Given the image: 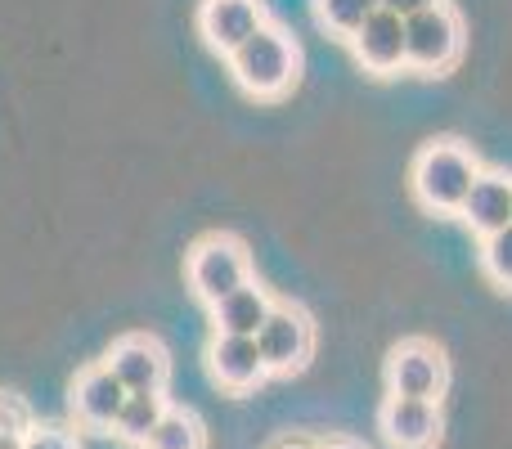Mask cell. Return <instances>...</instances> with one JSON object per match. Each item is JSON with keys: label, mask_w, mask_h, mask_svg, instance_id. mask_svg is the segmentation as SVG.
Instances as JSON below:
<instances>
[{"label": "cell", "mask_w": 512, "mask_h": 449, "mask_svg": "<svg viewBox=\"0 0 512 449\" xmlns=\"http://www.w3.org/2000/svg\"><path fill=\"white\" fill-rule=\"evenodd\" d=\"M481 176V162L468 144L459 140H432L414 153V167H409V189L427 212L441 216H459L463 198H468L472 180Z\"/></svg>", "instance_id": "cell-1"}, {"label": "cell", "mask_w": 512, "mask_h": 449, "mask_svg": "<svg viewBox=\"0 0 512 449\" xmlns=\"http://www.w3.org/2000/svg\"><path fill=\"white\" fill-rule=\"evenodd\" d=\"M230 72L252 99H279L297 86L301 50L283 27L265 23L261 32H252L248 41L230 54Z\"/></svg>", "instance_id": "cell-2"}, {"label": "cell", "mask_w": 512, "mask_h": 449, "mask_svg": "<svg viewBox=\"0 0 512 449\" xmlns=\"http://www.w3.org/2000/svg\"><path fill=\"white\" fill-rule=\"evenodd\" d=\"M463 59V18L454 5H432L405 18V68L418 77H445Z\"/></svg>", "instance_id": "cell-3"}, {"label": "cell", "mask_w": 512, "mask_h": 449, "mask_svg": "<svg viewBox=\"0 0 512 449\" xmlns=\"http://www.w3.org/2000/svg\"><path fill=\"white\" fill-rule=\"evenodd\" d=\"M252 283V261L248 247L239 243L234 234H207L194 243L189 252V288H194L198 301L216 306L221 297H230L234 288Z\"/></svg>", "instance_id": "cell-4"}, {"label": "cell", "mask_w": 512, "mask_h": 449, "mask_svg": "<svg viewBox=\"0 0 512 449\" xmlns=\"http://www.w3.org/2000/svg\"><path fill=\"white\" fill-rule=\"evenodd\" d=\"M445 382H450V364L445 351L427 337H409V342L391 346L387 355V396H414V400H441Z\"/></svg>", "instance_id": "cell-5"}, {"label": "cell", "mask_w": 512, "mask_h": 449, "mask_svg": "<svg viewBox=\"0 0 512 449\" xmlns=\"http://www.w3.org/2000/svg\"><path fill=\"white\" fill-rule=\"evenodd\" d=\"M256 346H261V360L270 369V378H288V373H301L315 351V324L301 306H279L265 315L261 333H256Z\"/></svg>", "instance_id": "cell-6"}, {"label": "cell", "mask_w": 512, "mask_h": 449, "mask_svg": "<svg viewBox=\"0 0 512 449\" xmlns=\"http://www.w3.org/2000/svg\"><path fill=\"white\" fill-rule=\"evenodd\" d=\"M378 432L391 449H436L445 432L441 400H414V396H387L378 409Z\"/></svg>", "instance_id": "cell-7"}, {"label": "cell", "mask_w": 512, "mask_h": 449, "mask_svg": "<svg viewBox=\"0 0 512 449\" xmlns=\"http://www.w3.org/2000/svg\"><path fill=\"white\" fill-rule=\"evenodd\" d=\"M108 369L117 373L126 391H167L171 378V355L153 333H126L108 351Z\"/></svg>", "instance_id": "cell-8"}, {"label": "cell", "mask_w": 512, "mask_h": 449, "mask_svg": "<svg viewBox=\"0 0 512 449\" xmlns=\"http://www.w3.org/2000/svg\"><path fill=\"white\" fill-rule=\"evenodd\" d=\"M270 23L261 0H203L198 5V36L207 41V50H216L221 59H230L252 32Z\"/></svg>", "instance_id": "cell-9"}, {"label": "cell", "mask_w": 512, "mask_h": 449, "mask_svg": "<svg viewBox=\"0 0 512 449\" xmlns=\"http://www.w3.org/2000/svg\"><path fill=\"white\" fill-rule=\"evenodd\" d=\"M351 50L355 63L373 77H391V72L405 68V18L391 14V9H373L364 18V27L351 36Z\"/></svg>", "instance_id": "cell-10"}, {"label": "cell", "mask_w": 512, "mask_h": 449, "mask_svg": "<svg viewBox=\"0 0 512 449\" xmlns=\"http://www.w3.org/2000/svg\"><path fill=\"white\" fill-rule=\"evenodd\" d=\"M126 405V387L117 382V373L108 364H90L77 382H72V414L90 432H113L117 414Z\"/></svg>", "instance_id": "cell-11"}, {"label": "cell", "mask_w": 512, "mask_h": 449, "mask_svg": "<svg viewBox=\"0 0 512 449\" xmlns=\"http://www.w3.org/2000/svg\"><path fill=\"white\" fill-rule=\"evenodd\" d=\"M207 369H212V378L221 382L225 391H256L270 378L256 337H234V333L212 337V346H207Z\"/></svg>", "instance_id": "cell-12"}, {"label": "cell", "mask_w": 512, "mask_h": 449, "mask_svg": "<svg viewBox=\"0 0 512 449\" xmlns=\"http://www.w3.org/2000/svg\"><path fill=\"white\" fill-rule=\"evenodd\" d=\"M459 216L468 221L472 234H481V238L508 229L512 225V176H504V171H481V176L472 180L468 198H463Z\"/></svg>", "instance_id": "cell-13"}, {"label": "cell", "mask_w": 512, "mask_h": 449, "mask_svg": "<svg viewBox=\"0 0 512 449\" xmlns=\"http://www.w3.org/2000/svg\"><path fill=\"white\" fill-rule=\"evenodd\" d=\"M274 310L270 292L261 288V283H243V288H234L230 297H221L212 306V319H216V333H234V337H256L265 324V315Z\"/></svg>", "instance_id": "cell-14"}, {"label": "cell", "mask_w": 512, "mask_h": 449, "mask_svg": "<svg viewBox=\"0 0 512 449\" xmlns=\"http://www.w3.org/2000/svg\"><path fill=\"white\" fill-rule=\"evenodd\" d=\"M167 409L171 405H167L162 391H126V405H122V414H117V423H113V436L122 445L144 449L149 445V436H153V427L162 423Z\"/></svg>", "instance_id": "cell-15"}, {"label": "cell", "mask_w": 512, "mask_h": 449, "mask_svg": "<svg viewBox=\"0 0 512 449\" xmlns=\"http://www.w3.org/2000/svg\"><path fill=\"white\" fill-rule=\"evenodd\" d=\"M144 449H207V432H203V423H198V414H189V409H167Z\"/></svg>", "instance_id": "cell-16"}, {"label": "cell", "mask_w": 512, "mask_h": 449, "mask_svg": "<svg viewBox=\"0 0 512 449\" xmlns=\"http://www.w3.org/2000/svg\"><path fill=\"white\" fill-rule=\"evenodd\" d=\"M373 9H378V0H315V18L333 36H346V41L360 32Z\"/></svg>", "instance_id": "cell-17"}, {"label": "cell", "mask_w": 512, "mask_h": 449, "mask_svg": "<svg viewBox=\"0 0 512 449\" xmlns=\"http://www.w3.org/2000/svg\"><path fill=\"white\" fill-rule=\"evenodd\" d=\"M481 270H486V279L495 283V288L512 292V225L481 238Z\"/></svg>", "instance_id": "cell-18"}, {"label": "cell", "mask_w": 512, "mask_h": 449, "mask_svg": "<svg viewBox=\"0 0 512 449\" xmlns=\"http://www.w3.org/2000/svg\"><path fill=\"white\" fill-rule=\"evenodd\" d=\"M32 427H36L32 423V409H27L18 396L0 391V441H23Z\"/></svg>", "instance_id": "cell-19"}, {"label": "cell", "mask_w": 512, "mask_h": 449, "mask_svg": "<svg viewBox=\"0 0 512 449\" xmlns=\"http://www.w3.org/2000/svg\"><path fill=\"white\" fill-rule=\"evenodd\" d=\"M23 449H81L77 436L63 432V427H32L23 436Z\"/></svg>", "instance_id": "cell-20"}, {"label": "cell", "mask_w": 512, "mask_h": 449, "mask_svg": "<svg viewBox=\"0 0 512 449\" xmlns=\"http://www.w3.org/2000/svg\"><path fill=\"white\" fill-rule=\"evenodd\" d=\"M378 5L391 9V14H400V18H414V14H423V9L441 5V0H378Z\"/></svg>", "instance_id": "cell-21"}, {"label": "cell", "mask_w": 512, "mask_h": 449, "mask_svg": "<svg viewBox=\"0 0 512 449\" xmlns=\"http://www.w3.org/2000/svg\"><path fill=\"white\" fill-rule=\"evenodd\" d=\"M274 449H315V445H306V441H279Z\"/></svg>", "instance_id": "cell-22"}, {"label": "cell", "mask_w": 512, "mask_h": 449, "mask_svg": "<svg viewBox=\"0 0 512 449\" xmlns=\"http://www.w3.org/2000/svg\"><path fill=\"white\" fill-rule=\"evenodd\" d=\"M319 449H360V445H351V441H328V445H319Z\"/></svg>", "instance_id": "cell-23"}]
</instances>
